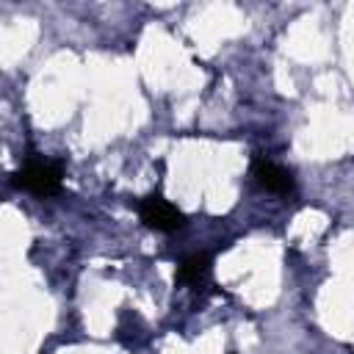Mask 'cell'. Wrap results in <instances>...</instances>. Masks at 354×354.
<instances>
[{"label": "cell", "instance_id": "obj_1", "mask_svg": "<svg viewBox=\"0 0 354 354\" xmlns=\"http://www.w3.org/2000/svg\"><path fill=\"white\" fill-rule=\"evenodd\" d=\"M14 185L33 196H55L64 185V166L58 160H47L30 152L14 171Z\"/></svg>", "mask_w": 354, "mask_h": 354}, {"label": "cell", "instance_id": "obj_2", "mask_svg": "<svg viewBox=\"0 0 354 354\" xmlns=\"http://www.w3.org/2000/svg\"><path fill=\"white\" fill-rule=\"evenodd\" d=\"M138 216L141 221L149 227V230H158V232H177L185 227V213L171 205L169 199H163L160 194H149L144 196L138 205Z\"/></svg>", "mask_w": 354, "mask_h": 354}, {"label": "cell", "instance_id": "obj_3", "mask_svg": "<svg viewBox=\"0 0 354 354\" xmlns=\"http://www.w3.org/2000/svg\"><path fill=\"white\" fill-rule=\"evenodd\" d=\"M252 177H254V183L260 188H266L271 194H279V196H288L296 188L293 171L285 169V166H279V163H274V160H268L266 155H257L252 160Z\"/></svg>", "mask_w": 354, "mask_h": 354}, {"label": "cell", "instance_id": "obj_4", "mask_svg": "<svg viewBox=\"0 0 354 354\" xmlns=\"http://www.w3.org/2000/svg\"><path fill=\"white\" fill-rule=\"evenodd\" d=\"M210 271H213V257L207 252H191L177 263V282L202 288L210 282Z\"/></svg>", "mask_w": 354, "mask_h": 354}]
</instances>
